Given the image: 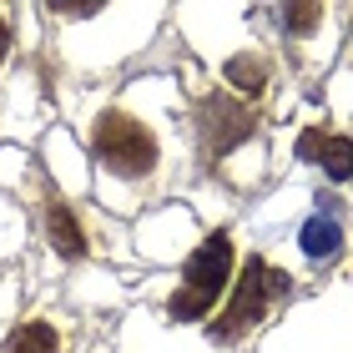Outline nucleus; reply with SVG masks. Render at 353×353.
Wrapping results in <instances>:
<instances>
[{
	"mask_svg": "<svg viewBox=\"0 0 353 353\" xmlns=\"http://www.w3.org/2000/svg\"><path fill=\"white\" fill-rule=\"evenodd\" d=\"M6 51H10V30H6V21H0V61H6Z\"/></svg>",
	"mask_w": 353,
	"mask_h": 353,
	"instance_id": "9b49d317",
	"label": "nucleus"
},
{
	"mask_svg": "<svg viewBox=\"0 0 353 353\" xmlns=\"http://www.w3.org/2000/svg\"><path fill=\"white\" fill-rule=\"evenodd\" d=\"M46 237H51V248L61 252V258H81L86 252V237H81V228H76L71 207H61V202L46 207Z\"/></svg>",
	"mask_w": 353,
	"mask_h": 353,
	"instance_id": "423d86ee",
	"label": "nucleus"
},
{
	"mask_svg": "<svg viewBox=\"0 0 353 353\" xmlns=\"http://www.w3.org/2000/svg\"><path fill=\"white\" fill-rule=\"evenodd\" d=\"M6 353H61V339L51 323H21L6 339Z\"/></svg>",
	"mask_w": 353,
	"mask_h": 353,
	"instance_id": "6e6552de",
	"label": "nucleus"
},
{
	"mask_svg": "<svg viewBox=\"0 0 353 353\" xmlns=\"http://www.w3.org/2000/svg\"><path fill=\"white\" fill-rule=\"evenodd\" d=\"M268 61L263 56H232L228 61V71H222V76H228V81L237 86V91H248V96H258V91H268Z\"/></svg>",
	"mask_w": 353,
	"mask_h": 353,
	"instance_id": "1a4fd4ad",
	"label": "nucleus"
},
{
	"mask_svg": "<svg viewBox=\"0 0 353 353\" xmlns=\"http://www.w3.org/2000/svg\"><path fill=\"white\" fill-rule=\"evenodd\" d=\"M298 157L318 162L333 182H353V141L348 137H328L318 126H308V132H298Z\"/></svg>",
	"mask_w": 353,
	"mask_h": 353,
	"instance_id": "39448f33",
	"label": "nucleus"
},
{
	"mask_svg": "<svg viewBox=\"0 0 353 353\" xmlns=\"http://www.w3.org/2000/svg\"><path fill=\"white\" fill-rule=\"evenodd\" d=\"M283 21H288V30L308 36V30H313L318 21H323V10H318V6H288V10H283Z\"/></svg>",
	"mask_w": 353,
	"mask_h": 353,
	"instance_id": "9d476101",
	"label": "nucleus"
},
{
	"mask_svg": "<svg viewBox=\"0 0 353 353\" xmlns=\"http://www.w3.org/2000/svg\"><path fill=\"white\" fill-rule=\"evenodd\" d=\"M258 132V117L232 101V96H207L202 111H197V137H202V152L207 157H222L232 147H243V141Z\"/></svg>",
	"mask_w": 353,
	"mask_h": 353,
	"instance_id": "20e7f679",
	"label": "nucleus"
},
{
	"mask_svg": "<svg viewBox=\"0 0 353 353\" xmlns=\"http://www.w3.org/2000/svg\"><path fill=\"white\" fill-rule=\"evenodd\" d=\"M343 248V228H339V217H328V212H318L303 222V252L308 258H328V252H339Z\"/></svg>",
	"mask_w": 353,
	"mask_h": 353,
	"instance_id": "0eeeda50",
	"label": "nucleus"
},
{
	"mask_svg": "<svg viewBox=\"0 0 353 353\" xmlns=\"http://www.w3.org/2000/svg\"><path fill=\"white\" fill-rule=\"evenodd\" d=\"M91 147H96V157H101V167L117 172V176H147L157 167L152 132L137 117H126V111H106V117L96 121Z\"/></svg>",
	"mask_w": 353,
	"mask_h": 353,
	"instance_id": "f03ea898",
	"label": "nucleus"
},
{
	"mask_svg": "<svg viewBox=\"0 0 353 353\" xmlns=\"http://www.w3.org/2000/svg\"><path fill=\"white\" fill-rule=\"evenodd\" d=\"M288 288V278L283 272H272L263 258H248V268H243V278H237V293H232V303L222 308L217 318H212V339L217 343H232V339H243V333L258 323V318L268 313V298L272 293H283Z\"/></svg>",
	"mask_w": 353,
	"mask_h": 353,
	"instance_id": "7ed1b4c3",
	"label": "nucleus"
},
{
	"mask_svg": "<svg viewBox=\"0 0 353 353\" xmlns=\"http://www.w3.org/2000/svg\"><path fill=\"white\" fill-rule=\"evenodd\" d=\"M228 278H232V237L228 232H212L207 243L192 252V258L182 263V288L172 293V318H207L212 313V303H217V293L228 288Z\"/></svg>",
	"mask_w": 353,
	"mask_h": 353,
	"instance_id": "f257e3e1",
	"label": "nucleus"
}]
</instances>
